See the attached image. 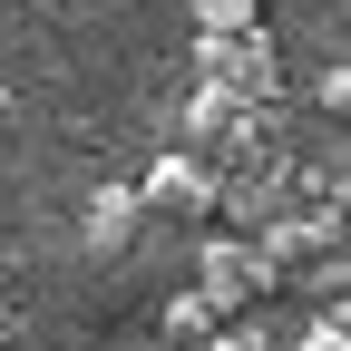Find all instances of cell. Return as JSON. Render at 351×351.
I'll use <instances>...</instances> for the list:
<instances>
[{"instance_id": "cell-2", "label": "cell", "mask_w": 351, "mask_h": 351, "mask_svg": "<svg viewBox=\"0 0 351 351\" xmlns=\"http://www.w3.org/2000/svg\"><path fill=\"white\" fill-rule=\"evenodd\" d=\"M254 10V0H205V20H244Z\"/></svg>"}, {"instance_id": "cell-1", "label": "cell", "mask_w": 351, "mask_h": 351, "mask_svg": "<svg viewBox=\"0 0 351 351\" xmlns=\"http://www.w3.org/2000/svg\"><path fill=\"white\" fill-rule=\"evenodd\" d=\"M127 234H137V205H127V195H98V215H88V244H98V254H117Z\"/></svg>"}, {"instance_id": "cell-3", "label": "cell", "mask_w": 351, "mask_h": 351, "mask_svg": "<svg viewBox=\"0 0 351 351\" xmlns=\"http://www.w3.org/2000/svg\"><path fill=\"white\" fill-rule=\"evenodd\" d=\"M302 351H351V332H313V341H302Z\"/></svg>"}]
</instances>
